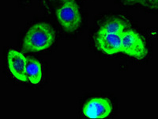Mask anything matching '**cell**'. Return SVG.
<instances>
[{
    "label": "cell",
    "instance_id": "6da1fadb",
    "mask_svg": "<svg viewBox=\"0 0 158 119\" xmlns=\"http://www.w3.org/2000/svg\"><path fill=\"white\" fill-rule=\"evenodd\" d=\"M55 31L49 24L40 22L32 25L25 36L23 48L27 52H40L52 46Z\"/></svg>",
    "mask_w": 158,
    "mask_h": 119
},
{
    "label": "cell",
    "instance_id": "52a82bcc",
    "mask_svg": "<svg viewBox=\"0 0 158 119\" xmlns=\"http://www.w3.org/2000/svg\"><path fill=\"white\" fill-rule=\"evenodd\" d=\"M26 75L28 79L32 84H38L42 79L41 64L34 58H27Z\"/></svg>",
    "mask_w": 158,
    "mask_h": 119
},
{
    "label": "cell",
    "instance_id": "8fae6325",
    "mask_svg": "<svg viewBox=\"0 0 158 119\" xmlns=\"http://www.w3.org/2000/svg\"><path fill=\"white\" fill-rule=\"evenodd\" d=\"M59 1H63V2H67V1H69V0H59Z\"/></svg>",
    "mask_w": 158,
    "mask_h": 119
},
{
    "label": "cell",
    "instance_id": "30bf717a",
    "mask_svg": "<svg viewBox=\"0 0 158 119\" xmlns=\"http://www.w3.org/2000/svg\"><path fill=\"white\" fill-rule=\"evenodd\" d=\"M124 2L128 4H142L144 6L145 0H124Z\"/></svg>",
    "mask_w": 158,
    "mask_h": 119
},
{
    "label": "cell",
    "instance_id": "ba28073f",
    "mask_svg": "<svg viewBox=\"0 0 158 119\" xmlns=\"http://www.w3.org/2000/svg\"><path fill=\"white\" fill-rule=\"evenodd\" d=\"M100 29L104 31V32L109 33L122 36V34L125 31V24L121 20L111 19L103 24Z\"/></svg>",
    "mask_w": 158,
    "mask_h": 119
},
{
    "label": "cell",
    "instance_id": "277c9868",
    "mask_svg": "<svg viewBox=\"0 0 158 119\" xmlns=\"http://www.w3.org/2000/svg\"><path fill=\"white\" fill-rule=\"evenodd\" d=\"M96 43L99 50L108 55L122 52V36L99 29L96 36Z\"/></svg>",
    "mask_w": 158,
    "mask_h": 119
},
{
    "label": "cell",
    "instance_id": "8992f818",
    "mask_svg": "<svg viewBox=\"0 0 158 119\" xmlns=\"http://www.w3.org/2000/svg\"><path fill=\"white\" fill-rule=\"evenodd\" d=\"M8 66L11 74L15 78L20 81H27V58H25L22 52L15 49H10L8 52Z\"/></svg>",
    "mask_w": 158,
    "mask_h": 119
},
{
    "label": "cell",
    "instance_id": "7a4b0ae2",
    "mask_svg": "<svg viewBox=\"0 0 158 119\" xmlns=\"http://www.w3.org/2000/svg\"><path fill=\"white\" fill-rule=\"evenodd\" d=\"M56 15L61 26L67 32L75 31L81 24V18L79 9L73 0L63 2L58 9Z\"/></svg>",
    "mask_w": 158,
    "mask_h": 119
},
{
    "label": "cell",
    "instance_id": "5b68a950",
    "mask_svg": "<svg viewBox=\"0 0 158 119\" xmlns=\"http://www.w3.org/2000/svg\"><path fill=\"white\" fill-rule=\"evenodd\" d=\"M111 102L105 98H95L87 102L83 108V113L89 118H105L111 112Z\"/></svg>",
    "mask_w": 158,
    "mask_h": 119
},
{
    "label": "cell",
    "instance_id": "3957f363",
    "mask_svg": "<svg viewBox=\"0 0 158 119\" xmlns=\"http://www.w3.org/2000/svg\"><path fill=\"white\" fill-rule=\"evenodd\" d=\"M122 52L136 59H143L147 55L143 39L132 29L125 30L122 34Z\"/></svg>",
    "mask_w": 158,
    "mask_h": 119
},
{
    "label": "cell",
    "instance_id": "9c48e42d",
    "mask_svg": "<svg viewBox=\"0 0 158 119\" xmlns=\"http://www.w3.org/2000/svg\"><path fill=\"white\" fill-rule=\"evenodd\" d=\"M144 6L150 8H158V0H145Z\"/></svg>",
    "mask_w": 158,
    "mask_h": 119
}]
</instances>
